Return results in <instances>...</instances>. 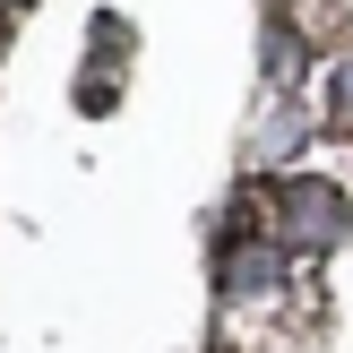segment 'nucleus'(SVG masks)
Masks as SVG:
<instances>
[{
  "instance_id": "nucleus-1",
  "label": "nucleus",
  "mask_w": 353,
  "mask_h": 353,
  "mask_svg": "<svg viewBox=\"0 0 353 353\" xmlns=\"http://www.w3.org/2000/svg\"><path fill=\"white\" fill-rule=\"evenodd\" d=\"M345 233V199H327V190H293V241H336Z\"/></svg>"
},
{
  "instance_id": "nucleus-2",
  "label": "nucleus",
  "mask_w": 353,
  "mask_h": 353,
  "mask_svg": "<svg viewBox=\"0 0 353 353\" xmlns=\"http://www.w3.org/2000/svg\"><path fill=\"white\" fill-rule=\"evenodd\" d=\"M336 95H345V103H353V61H345V78H336Z\"/></svg>"
}]
</instances>
